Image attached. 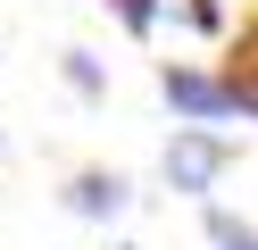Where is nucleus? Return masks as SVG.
Returning a JSON list of instances; mask_svg holds the SVG:
<instances>
[{
  "mask_svg": "<svg viewBox=\"0 0 258 250\" xmlns=\"http://www.w3.org/2000/svg\"><path fill=\"white\" fill-rule=\"evenodd\" d=\"M225 167H233V133H225V125H183V117H175L158 175H167L183 200H208V192L225 183Z\"/></svg>",
  "mask_w": 258,
  "mask_h": 250,
  "instance_id": "1",
  "label": "nucleus"
},
{
  "mask_svg": "<svg viewBox=\"0 0 258 250\" xmlns=\"http://www.w3.org/2000/svg\"><path fill=\"white\" fill-rule=\"evenodd\" d=\"M58 200H67V217H84V225H117V217L134 209V183H125L117 167H75Z\"/></svg>",
  "mask_w": 258,
  "mask_h": 250,
  "instance_id": "3",
  "label": "nucleus"
},
{
  "mask_svg": "<svg viewBox=\"0 0 258 250\" xmlns=\"http://www.w3.org/2000/svg\"><path fill=\"white\" fill-rule=\"evenodd\" d=\"M158 100H167L183 125H233V92H225L217 67H183V59H167V67H158Z\"/></svg>",
  "mask_w": 258,
  "mask_h": 250,
  "instance_id": "2",
  "label": "nucleus"
},
{
  "mask_svg": "<svg viewBox=\"0 0 258 250\" xmlns=\"http://www.w3.org/2000/svg\"><path fill=\"white\" fill-rule=\"evenodd\" d=\"M108 250H142V242H108Z\"/></svg>",
  "mask_w": 258,
  "mask_h": 250,
  "instance_id": "9",
  "label": "nucleus"
},
{
  "mask_svg": "<svg viewBox=\"0 0 258 250\" xmlns=\"http://www.w3.org/2000/svg\"><path fill=\"white\" fill-rule=\"evenodd\" d=\"M183 25L191 33H217L225 25V0H183Z\"/></svg>",
  "mask_w": 258,
  "mask_h": 250,
  "instance_id": "8",
  "label": "nucleus"
},
{
  "mask_svg": "<svg viewBox=\"0 0 258 250\" xmlns=\"http://www.w3.org/2000/svg\"><path fill=\"white\" fill-rule=\"evenodd\" d=\"M200 233H208L217 250H258V225H250V217H233V209H208Z\"/></svg>",
  "mask_w": 258,
  "mask_h": 250,
  "instance_id": "5",
  "label": "nucleus"
},
{
  "mask_svg": "<svg viewBox=\"0 0 258 250\" xmlns=\"http://www.w3.org/2000/svg\"><path fill=\"white\" fill-rule=\"evenodd\" d=\"M108 17H117L134 42H150V33H158V17H167V0H108Z\"/></svg>",
  "mask_w": 258,
  "mask_h": 250,
  "instance_id": "6",
  "label": "nucleus"
},
{
  "mask_svg": "<svg viewBox=\"0 0 258 250\" xmlns=\"http://www.w3.org/2000/svg\"><path fill=\"white\" fill-rule=\"evenodd\" d=\"M67 83H75L84 100H108V67L92 59V50H67Z\"/></svg>",
  "mask_w": 258,
  "mask_h": 250,
  "instance_id": "7",
  "label": "nucleus"
},
{
  "mask_svg": "<svg viewBox=\"0 0 258 250\" xmlns=\"http://www.w3.org/2000/svg\"><path fill=\"white\" fill-rule=\"evenodd\" d=\"M225 92H233V117H258V25H241V42L225 50Z\"/></svg>",
  "mask_w": 258,
  "mask_h": 250,
  "instance_id": "4",
  "label": "nucleus"
}]
</instances>
